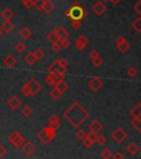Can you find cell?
<instances>
[{"label": "cell", "instance_id": "obj_29", "mask_svg": "<svg viewBox=\"0 0 141 159\" xmlns=\"http://www.w3.org/2000/svg\"><path fill=\"white\" fill-rule=\"evenodd\" d=\"M131 27L137 33H141V17L136 18V19L132 21Z\"/></svg>", "mask_w": 141, "mask_h": 159}, {"label": "cell", "instance_id": "obj_34", "mask_svg": "<svg viewBox=\"0 0 141 159\" xmlns=\"http://www.w3.org/2000/svg\"><path fill=\"white\" fill-rule=\"evenodd\" d=\"M86 132H85L84 129H81V128H77L76 133H75V136H76V138L78 139V140H83V139L86 137Z\"/></svg>", "mask_w": 141, "mask_h": 159}, {"label": "cell", "instance_id": "obj_1", "mask_svg": "<svg viewBox=\"0 0 141 159\" xmlns=\"http://www.w3.org/2000/svg\"><path fill=\"white\" fill-rule=\"evenodd\" d=\"M63 116L74 128L77 129L89 117V113L81 103L76 102L65 111Z\"/></svg>", "mask_w": 141, "mask_h": 159}, {"label": "cell", "instance_id": "obj_20", "mask_svg": "<svg viewBox=\"0 0 141 159\" xmlns=\"http://www.w3.org/2000/svg\"><path fill=\"white\" fill-rule=\"evenodd\" d=\"M49 125L53 126L54 128L59 129L61 127V118H59L57 115H52V116L49 118Z\"/></svg>", "mask_w": 141, "mask_h": 159}, {"label": "cell", "instance_id": "obj_50", "mask_svg": "<svg viewBox=\"0 0 141 159\" xmlns=\"http://www.w3.org/2000/svg\"><path fill=\"white\" fill-rule=\"evenodd\" d=\"M20 92H21V94H22L24 97H30L29 92H28V89H25L24 86H22V87H21V89H20Z\"/></svg>", "mask_w": 141, "mask_h": 159}, {"label": "cell", "instance_id": "obj_40", "mask_svg": "<svg viewBox=\"0 0 141 159\" xmlns=\"http://www.w3.org/2000/svg\"><path fill=\"white\" fill-rule=\"evenodd\" d=\"M96 143L99 145V146H103L107 143V138L104 136V135H97V140Z\"/></svg>", "mask_w": 141, "mask_h": 159}, {"label": "cell", "instance_id": "obj_42", "mask_svg": "<svg viewBox=\"0 0 141 159\" xmlns=\"http://www.w3.org/2000/svg\"><path fill=\"white\" fill-rule=\"evenodd\" d=\"M134 11L141 17V0H138L134 6Z\"/></svg>", "mask_w": 141, "mask_h": 159}, {"label": "cell", "instance_id": "obj_10", "mask_svg": "<svg viewBox=\"0 0 141 159\" xmlns=\"http://www.w3.org/2000/svg\"><path fill=\"white\" fill-rule=\"evenodd\" d=\"M92 10L95 15L100 17V16H103L107 11V7L104 3V1H96V2L93 5Z\"/></svg>", "mask_w": 141, "mask_h": 159}, {"label": "cell", "instance_id": "obj_6", "mask_svg": "<svg viewBox=\"0 0 141 159\" xmlns=\"http://www.w3.org/2000/svg\"><path fill=\"white\" fill-rule=\"evenodd\" d=\"M64 80V73L63 72H57V73H47L46 77H45V82L51 86H54L57 82Z\"/></svg>", "mask_w": 141, "mask_h": 159}, {"label": "cell", "instance_id": "obj_13", "mask_svg": "<svg viewBox=\"0 0 141 159\" xmlns=\"http://www.w3.org/2000/svg\"><path fill=\"white\" fill-rule=\"evenodd\" d=\"M2 63H3V65H5V66L9 67V69H12V67H15V65L18 64V61L12 54H8L7 57H3Z\"/></svg>", "mask_w": 141, "mask_h": 159}, {"label": "cell", "instance_id": "obj_23", "mask_svg": "<svg viewBox=\"0 0 141 159\" xmlns=\"http://www.w3.org/2000/svg\"><path fill=\"white\" fill-rule=\"evenodd\" d=\"M1 17L5 20H11L15 17V12L11 8H5V9L1 11Z\"/></svg>", "mask_w": 141, "mask_h": 159}, {"label": "cell", "instance_id": "obj_18", "mask_svg": "<svg viewBox=\"0 0 141 159\" xmlns=\"http://www.w3.org/2000/svg\"><path fill=\"white\" fill-rule=\"evenodd\" d=\"M139 150H140V147H139V145L137 144V143H134V142L130 143V144L127 146V152L131 155V156L137 155L139 152Z\"/></svg>", "mask_w": 141, "mask_h": 159}, {"label": "cell", "instance_id": "obj_51", "mask_svg": "<svg viewBox=\"0 0 141 159\" xmlns=\"http://www.w3.org/2000/svg\"><path fill=\"white\" fill-rule=\"evenodd\" d=\"M112 158H115V159H118V158H120V159H124L125 158V156L121 154V152H116L115 155H112Z\"/></svg>", "mask_w": 141, "mask_h": 159}, {"label": "cell", "instance_id": "obj_19", "mask_svg": "<svg viewBox=\"0 0 141 159\" xmlns=\"http://www.w3.org/2000/svg\"><path fill=\"white\" fill-rule=\"evenodd\" d=\"M130 116L131 118H139L141 117V103L136 104L130 111Z\"/></svg>", "mask_w": 141, "mask_h": 159}, {"label": "cell", "instance_id": "obj_53", "mask_svg": "<svg viewBox=\"0 0 141 159\" xmlns=\"http://www.w3.org/2000/svg\"><path fill=\"white\" fill-rule=\"evenodd\" d=\"M1 123H2V120H1V118H0V125H1Z\"/></svg>", "mask_w": 141, "mask_h": 159}, {"label": "cell", "instance_id": "obj_9", "mask_svg": "<svg viewBox=\"0 0 141 159\" xmlns=\"http://www.w3.org/2000/svg\"><path fill=\"white\" fill-rule=\"evenodd\" d=\"M21 104H22V103H21V99H20L17 95H11L7 101L8 107H9L11 111H13V112L18 111V109L21 107Z\"/></svg>", "mask_w": 141, "mask_h": 159}, {"label": "cell", "instance_id": "obj_11", "mask_svg": "<svg viewBox=\"0 0 141 159\" xmlns=\"http://www.w3.org/2000/svg\"><path fill=\"white\" fill-rule=\"evenodd\" d=\"M88 43H89L88 38L84 34H81L77 38L76 42H75V47H76V49L78 50V51H83V50L88 45Z\"/></svg>", "mask_w": 141, "mask_h": 159}, {"label": "cell", "instance_id": "obj_17", "mask_svg": "<svg viewBox=\"0 0 141 159\" xmlns=\"http://www.w3.org/2000/svg\"><path fill=\"white\" fill-rule=\"evenodd\" d=\"M19 34L22 40H29L30 38L32 37V30L30 29L29 27H23L22 29L20 30Z\"/></svg>", "mask_w": 141, "mask_h": 159}, {"label": "cell", "instance_id": "obj_26", "mask_svg": "<svg viewBox=\"0 0 141 159\" xmlns=\"http://www.w3.org/2000/svg\"><path fill=\"white\" fill-rule=\"evenodd\" d=\"M116 47L121 53H126L127 51L129 50V48H130V44H129V42L127 41V40H125V41H122L121 43H118V44H116Z\"/></svg>", "mask_w": 141, "mask_h": 159}, {"label": "cell", "instance_id": "obj_31", "mask_svg": "<svg viewBox=\"0 0 141 159\" xmlns=\"http://www.w3.org/2000/svg\"><path fill=\"white\" fill-rule=\"evenodd\" d=\"M25 48H27V45H25V43L22 42V41L17 42L15 44V52H18V53H23L25 51Z\"/></svg>", "mask_w": 141, "mask_h": 159}, {"label": "cell", "instance_id": "obj_49", "mask_svg": "<svg viewBox=\"0 0 141 159\" xmlns=\"http://www.w3.org/2000/svg\"><path fill=\"white\" fill-rule=\"evenodd\" d=\"M99 57L98 51H97L96 49L90 50V52H89V57H90V59H95V57Z\"/></svg>", "mask_w": 141, "mask_h": 159}, {"label": "cell", "instance_id": "obj_24", "mask_svg": "<svg viewBox=\"0 0 141 159\" xmlns=\"http://www.w3.org/2000/svg\"><path fill=\"white\" fill-rule=\"evenodd\" d=\"M54 87L56 89H59V92L62 93V94H64L65 92H66L67 89H68V84H67L66 82H65L64 80H62V81H59V82H57L56 84L54 85Z\"/></svg>", "mask_w": 141, "mask_h": 159}, {"label": "cell", "instance_id": "obj_39", "mask_svg": "<svg viewBox=\"0 0 141 159\" xmlns=\"http://www.w3.org/2000/svg\"><path fill=\"white\" fill-rule=\"evenodd\" d=\"M43 5H44V0H33V7L37 8L39 11H42Z\"/></svg>", "mask_w": 141, "mask_h": 159}, {"label": "cell", "instance_id": "obj_41", "mask_svg": "<svg viewBox=\"0 0 141 159\" xmlns=\"http://www.w3.org/2000/svg\"><path fill=\"white\" fill-rule=\"evenodd\" d=\"M100 156H102V158H104V159H109V158H112V154L108 148H106L102 152Z\"/></svg>", "mask_w": 141, "mask_h": 159}, {"label": "cell", "instance_id": "obj_35", "mask_svg": "<svg viewBox=\"0 0 141 159\" xmlns=\"http://www.w3.org/2000/svg\"><path fill=\"white\" fill-rule=\"evenodd\" d=\"M127 75H128L129 77L134 79V77H136L137 75H138V70H137L134 66L129 67V69L127 70Z\"/></svg>", "mask_w": 141, "mask_h": 159}, {"label": "cell", "instance_id": "obj_7", "mask_svg": "<svg viewBox=\"0 0 141 159\" xmlns=\"http://www.w3.org/2000/svg\"><path fill=\"white\" fill-rule=\"evenodd\" d=\"M87 84H88V87L92 89L93 92H99V91L103 89V86H104L103 80L97 76L92 77L90 80H88V83H87Z\"/></svg>", "mask_w": 141, "mask_h": 159}, {"label": "cell", "instance_id": "obj_38", "mask_svg": "<svg viewBox=\"0 0 141 159\" xmlns=\"http://www.w3.org/2000/svg\"><path fill=\"white\" fill-rule=\"evenodd\" d=\"M46 39H47V41H49V42H51V43L56 42V41H59V40H57V38H56V34H55V32H54V30H52L51 32L47 33Z\"/></svg>", "mask_w": 141, "mask_h": 159}, {"label": "cell", "instance_id": "obj_46", "mask_svg": "<svg viewBox=\"0 0 141 159\" xmlns=\"http://www.w3.org/2000/svg\"><path fill=\"white\" fill-rule=\"evenodd\" d=\"M21 3H22L27 9H30V8L33 7V0H21Z\"/></svg>", "mask_w": 141, "mask_h": 159}, {"label": "cell", "instance_id": "obj_36", "mask_svg": "<svg viewBox=\"0 0 141 159\" xmlns=\"http://www.w3.org/2000/svg\"><path fill=\"white\" fill-rule=\"evenodd\" d=\"M82 142H83V146H84L85 148H87V149H88V148H92V147L95 145V143L93 142V140H90V139H89L87 136L85 137L84 139H83Z\"/></svg>", "mask_w": 141, "mask_h": 159}, {"label": "cell", "instance_id": "obj_52", "mask_svg": "<svg viewBox=\"0 0 141 159\" xmlns=\"http://www.w3.org/2000/svg\"><path fill=\"white\" fill-rule=\"evenodd\" d=\"M109 1H110V2H112V5H118V3L120 2L121 0H109Z\"/></svg>", "mask_w": 141, "mask_h": 159}, {"label": "cell", "instance_id": "obj_48", "mask_svg": "<svg viewBox=\"0 0 141 159\" xmlns=\"http://www.w3.org/2000/svg\"><path fill=\"white\" fill-rule=\"evenodd\" d=\"M59 64H61V66L64 67L65 70H67V66H68V62H67V60L65 59V57H59Z\"/></svg>", "mask_w": 141, "mask_h": 159}, {"label": "cell", "instance_id": "obj_15", "mask_svg": "<svg viewBox=\"0 0 141 159\" xmlns=\"http://www.w3.org/2000/svg\"><path fill=\"white\" fill-rule=\"evenodd\" d=\"M47 71H49L50 73H57V72L65 73L67 70H65L64 67L61 66V64H59V60H56V61H54L52 64L47 67Z\"/></svg>", "mask_w": 141, "mask_h": 159}, {"label": "cell", "instance_id": "obj_37", "mask_svg": "<svg viewBox=\"0 0 141 159\" xmlns=\"http://www.w3.org/2000/svg\"><path fill=\"white\" fill-rule=\"evenodd\" d=\"M92 63L95 67H100L103 65V63H104V60L100 57V55H99V57H95V59H92Z\"/></svg>", "mask_w": 141, "mask_h": 159}, {"label": "cell", "instance_id": "obj_32", "mask_svg": "<svg viewBox=\"0 0 141 159\" xmlns=\"http://www.w3.org/2000/svg\"><path fill=\"white\" fill-rule=\"evenodd\" d=\"M62 95H63L62 93L59 92V89H55V87L52 89V91H51V92H50V97H51V98H53L54 101H57V99L62 96Z\"/></svg>", "mask_w": 141, "mask_h": 159}, {"label": "cell", "instance_id": "obj_44", "mask_svg": "<svg viewBox=\"0 0 141 159\" xmlns=\"http://www.w3.org/2000/svg\"><path fill=\"white\" fill-rule=\"evenodd\" d=\"M51 44H52V47H51V49H52V51H54V52H59V50L62 49V47H61V44H59V41H56V42L51 43Z\"/></svg>", "mask_w": 141, "mask_h": 159}, {"label": "cell", "instance_id": "obj_12", "mask_svg": "<svg viewBox=\"0 0 141 159\" xmlns=\"http://www.w3.org/2000/svg\"><path fill=\"white\" fill-rule=\"evenodd\" d=\"M88 128H89V132H92V133H94V134L98 135L103 132L104 126H103V124L99 122L98 119H95V120H93V122L89 124Z\"/></svg>", "mask_w": 141, "mask_h": 159}, {"label": "cell", "instance_id": "obj_2", "mask_svg": "<svg viewBox=\"0 0 141 159\" xmlns=\"http://www.w3.org/2000/svg\"><path fill=\"white\" fill-rule=\"evenodd\" d=\"M65 15L68 16L72 20H75V19L82 20L83 18L87 16V11L82 7V6L79 5L78 2H74L72 7L69 8L66 12H65Z\"/></svg>", "mask_w": 141, "mask_h": 159}, {"label": "cell", "instance_id": "obj_5", "mask_svg": "<svg viewBox=\"0 0 141 159\" xmlns=\"http://www.w3.org/2000/svg\"><path fill=\"white\" fill-rule=\"evenodd\" d=\"M112 137L117 144H121V143H124L128 138V134H127V132L122 127H118V128H116L112 132Z\"/></svg>", "mask_w": 141, "mask_h": 159}, {"label": "cell", "instance_id": "obj_43", "mask_svg": "<svg viewBox=\"0 0 141 159\" xmlns=\"http://www.w3.org/2000/svg\"><path fill=\"white\" fill-rule=\"evenodd\" d=\"M71 25H72L73 29L77 30V29H79V28L82 27V21H81V20H77V19L72 20V22H71Z\"/></svg>", "mask_w": 141, "mask_h": 159}, {"label": "cell", "instance_id": "obj_22", "mask_svg": "<svg viewBox=\"0 0 141 159\" xmlns=\"http://www.w3.org/2000/svg\"><path fill=\"white\" fill-rule=\"evenodd\" d=\"M54 9H55V6L51 0H44L42 11H44L45 13H51L52 11H54Z\"/></svg>", "mask_w": 141, "mask_h": 159}, {"label": "cell", "instance_id": "obj_47", "mask_svg": "<svg viewBox=\"0 0 141 159\" xmlns=\"http://www.w3.org/2000/svg\"><path fill=\"white\" fill-rule=\"evenodd\" d=\"M8 154V148L3 145H0V158H3L5 156H7Z\"/></svg>", "mask_w": 141, "mask_h": 159}, {"label": "cell", "instance_id": "obj_8", "mask_svg": "<svg viewBox=\"0 0 141 159\" xmlns=\"http://www.w3.org/2000/svg\"><path fill=\"white\" fill-rule=\"evenodd\" d=\"M21 149H22V152L25 155V156L30 157V156H32V155L35 152V150H37V147H35V145L33 144L31 140H27V142H24L22 144Z\"/></svg>", "mask_w": 141, "mask_h": 159}, {"label": "cell", "instance_id": "obj_27", "mask_svg": "<svg viewBox=\"0 0 141 159\" xmlns=\"http://www.w3.org/2000/svg\"><path fill=\"white\" fill-rule=\"evenodd\" d=\"M43 129H44L45 133H46V134L49 135V137L51 139H54L55 137H56V128H54L53 126L49 125V126H45Z\"/></svg>", "mask_w": 141, "mask_h": 159}, {"label": "cell", "instance_id": "obj_4", "mask_svg": "<svg viewBox=\"0 0 141 159\" xmlns=\"http://www.w3.org/2000/svg\"><path fill=\"white\" fill-rule=\"evenodd\" d=\"M8 140L13 147H21L22 144L25 142L24 137L21 133L19 132H12L11 134L8 136Z\"/></svg>", "mask_w": 141, "mask_h": 159}, {"label": "cell", "instance_id": "obj_28", "mask_svg": "<svg viewBox=\"0 0 141 159\" xmlns=\"http://www.w3.org/2000/svg\"><path fill=\"white\" fill-rule=\"evenodd\" d=\"M21 114L24 117H30L33 114V107L31 105H24V106L21 108Z\"/></svg>", "mask_w": 141, "mask_h": 159}, {"label": "cell", "instance_id": "obj_16", "mask_svg": "<svg viewBox=\"0 0 141 159\" xmlns=\"http://www.w3.org/2000/svg\"><path fill=\"white\" fill-rule=\"evenodd\" d=\"M37 139H39L40 142L42 143L43 145H49L50 143H51L53 140V139L50 138L49 135H47L46 133H45L44 129H42V130H41V132H40L39 134L37 135Z\"/></svg>", "mask_w": 141, "mask_h": 159}, {"label": "cell", "instance_id": "obj_33", "mask_svg": "<svg viewBox=\"0 0 141 159\" xmlns=\"http://www.w3.org/2000/svg\"><path fill=\"white\" fill-rule=\"evenodd\" d=\"M33 53H34L37 61H40V60H42L43 57H44V51H43L42 49H40V48L35 49L34 51H33Z\"/></svg>", "mask_w": 141, "mask_h": 159}, {"label": "cell", "instance_id": "obj_45", "mask_svg": "<svg viewBox=\"0 0 141 159\" xmlns=\"http://www.w3.org/2000/svg\"><path fill=\"white\" fill-rule=\"evenodd\" d=\"M59 44H61V47H62V49H67V48L71 45V42H69L68 39H64V40H61V41H59Z\"/></svg>", "mask_w": 141, "mask_h": 159}, {"label": "cell", "instance_id": "obj_3", "mask_svg": "<svg viewBox=\"0 0 141 159\" xmlns=\"http://www.w3.org/2000/svg\"><path fill=\"white\" fill-rule=\"evenodd\" d=\"M23 86H24L25 89H28V92H29L30 96H35V95H37V93L41 91V89H42L41 84L37 82V80L34 79V77L30 79L29 81H28V82L25 83L24 85H23Z\"/></svg>", "mask_w": 141, "mask_h": 159}, {"label": "cell", "instance_id": "obj_54", "mask_svg": "<svg viewBox=\"0 0 141 159\" xmlns=\"http://www.w3.org/2000/svg\"><path fill=\"white\" fill-rule=\"evenodd\" d=\"M102 1H106V2H107V1H109V0H102Z\"/></svg>", "mask_w": 141, "mask_h": 159}, {"label": "cell", "instance_id": "obj_14", "mask_svg": "<svg viewBox=\"0 0 141 159\" xmlns=\"http://www.w3.org/2000/svg\"><path fill=\"white\" fill-rule=\"evenodd\" d=\"M54 32H55V34H56V38H57V40H59V41H61V40H64V39H68V37H69L68 31H67L64 27L56 28V29L54 30Z\"/></svg>", "mask_w": 141, "mask_h": 159}, {"label": "cell", "instance_id": "obj_25", "mask_svg": "<svg viewBox=\"0 0 141 159\" xmlns=\"http://www.w3.org/2000/svg\"><path fill=\"white\" fill-rule=\"evenodd\" d=\"M13 28H15V25H13L10 20H5V22L1 25V29H2L6 33L11 32V31L13 30Z\"/></svg>", "mask_w": 141, "mask_h": 159}, {"label": "cell", "instance_id": "obj_30", "mask_svg": "<svg viewBox=\"0 0 141 159\" xmlns=\"http://www.w3.org/2000/svg\"><path fill=\"white\" fill-rule=\"evenodd\" d=\"M131 125L137 132L141 135V117L139 118H131Z\"/></svg>", "mask_w": 141, "mask_h": 159}, {"label": "cell", "instance_id": "obj_21", "mask_svg": "<svg viewBox=\"0 0 141 159\" xmlns=\"http://www.w3.org/2000/svg\"><path fill=\"white\" fill-rule=\"evenodd\" d=\"M23 61H24L25 64L28 65H33L35 64V62H37V59H35V55L33 52H28L27 54L24 55V57H23Z\"/></svg>", "mask_w": 141, "mask_h": 159}]
</instances>
